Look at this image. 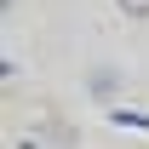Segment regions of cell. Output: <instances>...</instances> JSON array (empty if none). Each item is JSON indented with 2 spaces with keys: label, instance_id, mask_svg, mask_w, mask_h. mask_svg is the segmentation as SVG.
I'll return each mask as SVG.
<instances>
[{
  "label": "cell",
  "instance_id": "obj_1",
  "mask_svg": "<svg viewBox=\"0 0 149 149\" xmlns=\"http://www.w3.org/2000/svg\"><path fill=\"white\" fill-rule=\"evenodd\" d=\"M29 143H74V132H69V126H35Z\"/></svg>",
  "mask_w": 149,
  "mask_h": 149
},
{
  "label": "cell",
  "instance_id": "obj_2",
  "mask_svg": "<svg viewBox=\"0 0 149 149\" xmlns=\"http://www.w3.org/2000/svg\"><path fill=\"white\" fill-rule=\"evenodd\" d=\"M115 6H120L126 17H149V0H115Z\"/></svg>",
  "mask_w": 149,
  "mask_h": 149
}]
</instances>
